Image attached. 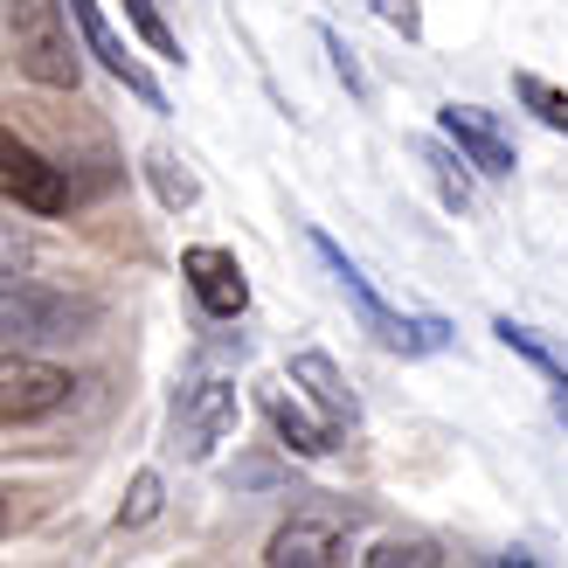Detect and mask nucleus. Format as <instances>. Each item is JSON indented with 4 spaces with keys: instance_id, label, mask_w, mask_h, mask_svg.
Here are the masks:
<instances>
[{
    "instance_id": "obj_1",
    "label": "nucleus",
    "mask_w": 568,
    "mask_h": 568,
    "mask_svg": "<svg viewBox=\"0 0 568 568\" xmlns=\"http://www.w3.org/2000/svg\"><path fill=\"white\" fill-rule=\"evenodd\" d=\"M305 243H312V257L326 264V277L339 284V298L354 305V320H361V333L375 339L382 354H403V361H423V354H444L450 347V320H437V312H395L375 284H367V271L339 250L326 230H305Z\"/></svg>"
},
{
    "instance_id": "obj_2",
    "label": "nucleus",
    "mask_w": 568,
    "mask_h": 568,
    "mask_svg": "<svg viewBox=\"0 0 568 568\" xmlns=\"http://www.w3.org/2000/svg\"><path fill=\"white\" fill-rule=\"evenodd\" d=\"M0 63H14L42 91H77V77H83L55 0H0Z\"/></svg>"
},
{
    "instance_id": "obj_3",
    "label": "nucleus",
    "mask_w": 568,
    "mask_h": 568,
    "mask_svg": "<svg viewBox=\"0 0 568 568\" xmlns=\"http://www.w3.org/2000/svg\"><path fill=\"white\" fill-rule=\"evenodd\" d=\"M98 326V298H70L28 277H0V339H83Z\"/></svg>"
},
{
    "instance_id": "obj_4",
    "label": "nucleus",
    "mask_w": 568,
    "mask_h": 568,
    "mask_svg": "<svg viewBox=\"0 0 568 568\" xmlns=\"http://www.w3.org/2000/svg\"><path fill=\"white\" fill-rule=\"evenodd\" d=\"M236 430V382L230 375H187L174 403V450L187 465H209Z\"/></svg>"
},
{
    "instance_id": "obj_5",
    "label": "nucleus",
    "mask_w": 568,
    "mask_h": 568,
    "mask_svg": "<svg viewBox=\"0 0 568 568\" xmlns=\"http://www.w3.org/2000/svg\"><path fill=\"white\" fill-rule=\"evenodd\" d=\"M0 202L28 215H63L70 209V174L42 146H28L14 125H0Z\"/></svg>"
},
{
    "instance_id": "obj_6",
    "label": "nucleus",
    "mask_w": 568,
    "mask_h": 568,
    "mask_svg": "<svg viewBox=\"0 0 568 568\" xmlns=\"http://www.w3.org/2000/svg\"><path fill=\"white\" fill-rule=\"evenodd\" d=\"M55 8H63V21L77 28V42L91 49L98 63H104L111 77H119V83H125V91H132L139 104H146V111H166V91H160V77H153V70H146V63H139V55L119 42V28L104 21V8H98V0H55Z\"/></svg>"
},
{
    "instance_id": "obj_7",
    "label": "nucleus",
    "mask_w": 568,
    "mask_h": 568,
    "mask_svg": "<svg viewBox=\"0 0 568 568\" xmlns=\"http://www.w3.org/2000/svg\"><path fill=\"white\" fill-rule=\"evenodd\" d=\"M70 367H49L36 354H8L0 347V430L8 423H42L70 403Z\"/></svg>"
},
{
    "instance_id": "obj_8",
    "label": "nucleus",
    "mask_w": 568,
    "mask_h": 568,
    "mask_svg": "<svg viewBox=\"0 0 568 568\" xmlns=\"http://www.w3.org/2000/svg\"><path fill=\"white\" fill-rule=\"evenodd\" d=\"M271 568H339V561H354V520H339V514H292L277 534H271V548H264Z\"/></svg>"
},
{
    "instance_id": "obj_9",
    "label": "nucleus",
    "mask_w": 568,
    "mask_h": 568,
    "mask_svg": "<svg viewBox=\"0 0 568 568\" xmlns=\"http://www.w3.org/2000/svg\"><path fill=\"white\" fill-rule=\"evenodd\" d=\"M437 132L471 160V174H486V181H506L520 166L514 139H506V125H499V111H486V104H444L437 111Z\"/></svg>"
},
{
    "instance_id": "obj_10",
    "label": "nucleus",
    "mask_w": 568,
    "mask_h": 568,
    "mask_svg": "<svg viewBox=\"0 0 568 568\" xmlns=\"http://www.w3.org/2000/svg\"><path fill=\"white\" fill-rule=\"evenodd\" d=\"M181 277H187V292L202 298L209 320H243L250 312V277L236 264V250H222V243H187L181 250Z\"/></svg>"
},
{
    "instance_id": "obj_11",
    "label": "nucleus",
    "mask_w": 568,
    "mask_h": 568,
    "mask_svg": "<svg viewBox=\"0 0 568 568\" xmlns=\"http://www.w3.org/2000/svg\"><path fill=\"white\" fill-rule=\"evenodd\" d=\"M264 423L277 430V444L292 450V458H333V450H339V423L320 416L292 388H264Z\"/></svg>"
},
{
    "instance_id": "obj_12",
    "label": "nucleus",
    "mask_w": 568,
    "mask_h": 568,
    "mask_svg": "<svg viewBox=\"0 0 568 568\" xmlns=\"http://www.w3.org/2000/svg\"><path fill=\"white\" fill-rule=\"evenodd\" d=\"M292 388H305V403L320 409V416H333L339 430H354V423H361V403H354V388H347V375H339L333 354H320V347L292 354Z\"/></svg>"
},
{
    "instance_id": "obj_13",
    "label": "nucleus",
    "mask_w": 568,
    "mask_h": 568,
    "mask_svg": "<svg viewBox=\"0 0 568 568\" xmlns=\"http://www.w3.org/2000/svg\"><path fill=\"white\" fill-rule=\"evenodd\" d=\"M416 160H423V174H430L437 202H444L450 215H471V209H478V174H471V160L450 146L444 132H437V139H416Z\"/></svg>"
},
{
    "instance_id": "obj_14",
    "label": "nucleus",
    "mask_w": 568,
    "mask_h": 568,
    "mask_svg": "<svg viewBox=\"0 0 568 568\" xmlns=\"http://www.w3.org/2000/svg\"><path fill=\"white\" fill-rule=\"evenodd\" d=\"M146 181H153V194H160V209H194L202 202V181L187 174V160L174 153V146H146Z\"/></svg>"
},
{
    "instance_id": "obj_15",
    "label": "nucleus",
    "mask_w": 568,
    "mask_h": 568,
    "mask_svg": "<svg viewBox=\"0 0 568 568\" xmlns=\"http://www.w3.org/2000/svg\"><path fill=\"white\" fill-rule=\"evenodd\" d=\"M125 8V21H132V36L146 42L160 63H187V49H181V36L166 28V14H160V0H119Z\"/></svg>"
},
{
    "instance_id": "obj_16",
    "label": "nucleus",
    "mask_w": 568,
    "mask_h": 568,
    "mask_svg": "<svg viewBox=\"0 0 568 568\" xmlns=\"http://www.w3.org/2000/svg\"><path fill=\"white\" fill-rule=\"evenodd\" d=\"M514 98H520L548 132H568V91H561V83H548L541 70H514Z\"/></svg>"
},
{
    "instance_id": "obj_17",
    "label": "nucleus",
    "mask_w": 568,
    "mask_h": 568,
    "mask_svg": "<svg viewBox=\"0 0 568 568\" xmlns=\"http://www.w3.org/2000/svg\"><path fill=\"white\" fill-rule=\"evenodd\" d=\"M354 561H367V568H437V561H450L437 541H423V534H395V541H375L367 555H354Z\"/></svg>"
},
{
    "instance_id": "obj_18",
    "label": "nucleus",
    "mask_w": 568,
    "mask_h": 568,
    "mask_svg": "<svg viewBox=\"0 0 568 568\" xmlns=\"http://www.w3.org/2000/svg\"><path fill=\"white\" fill-rule=\"evenodd\" d=\"M160 506H166V478L160 471H139L132 486H125V506H119V534H139L146 520H160Z\"/></svg>"
},
{
    "instance_id": "obj_19",
    "label": "nucleus",
    "mask_w": 568,
    "mask_h": 568,
    "mask_svg": "<svg viewBox=\"0 0 568 568\" xmlns=\"http://www.w3.org/2000/svg\"><path fill=\"white\" fill-rule=\"evenodd\" d=\"M320 42H326V55H333V77H339V83H347V91H354L361 104H367V98H375V77H367V70H361V55H354V42H347V36H339V28H333V21H320Z\"/></svg>"
},
{
    "instance_id": "obj_20",
    "label": "nucleus",
    "mask_w": 568,
    "mask_h": 568,
    "mask_svg": "<svg viewBox=\"0 0 568 568\" xmlns=\"http://www.w3.org/2000/svg\"><path fill=\"white\" fill-rule=\"evenodd\" d=\"M36 271V236L21 222H0V277H28Z\"/></svg>"
},
{
    "instance_id": "obj_21",
    "label": "nucleus",
    "mask_w": 568,
    "mask_h": 568,
    "mask_svg": "<svg viewBox=\"0 0 568 568\" xmlns=\"http://www.w3.org/2000/svg\"><path fill=\"white\" fill-rule=\"evenodd\" d=\"M375 14H382L403 42H423V8H416V0H375Z\"/></svg>"
},
{
    "instance_id": "obj_22",
    "label": "nucleus",
    "mask_w": 568,
    "mask_h": 568,
    "mask_svg": "<svg viewBox=\"0 0 568 568\" xmlns=\"http://www.w3.org/2000/svg\"><path fill=\"white\" fill-rule=\"evenodd\" d=\"M555 416L568 423V382H555Z\"/></svg>"
},
{
    "instance_id": "obj_23",
    "label": "nucleus",
    "mask_w": 568,
    "mask_h": 568,
    "mask_svg": "<svg viewBox=\"0 0 568 568\" xmlns=\"http://www.w3.org/2000/svg\"><path fill=\"white\" fill-rule=\"evenodd\" d=\"M0 527H8V499H0Z\"/></svg>"
}]
</instances>
